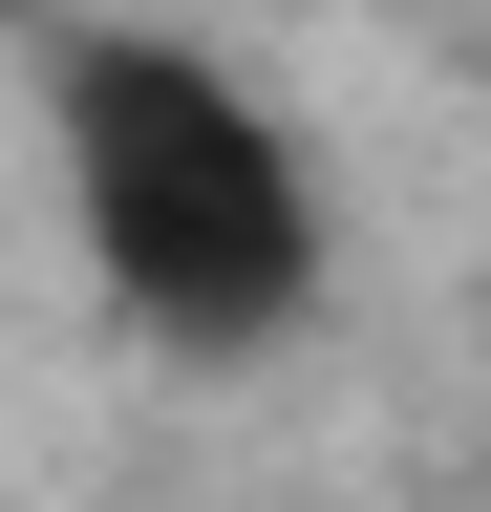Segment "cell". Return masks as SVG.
Returning <instances> with one entry per match:
<instances>
[{"label":"cell","mask_w":491,"mask_h":512,"mask_svg":"<svg viewBox=\"0 0 491 512\" xmlns=\"http://www.w3.org/2000/svg\"><path fill=\"white\" fill-rule=\"evenodd\" d=\"M43 128H65V235L129 342L171 363H257L321 320L342 278V214H321V150L235 86L214 43L171 22H86L65 64H43Z\"/></svg>","instance_id":"obj_1"}]
</instances>
